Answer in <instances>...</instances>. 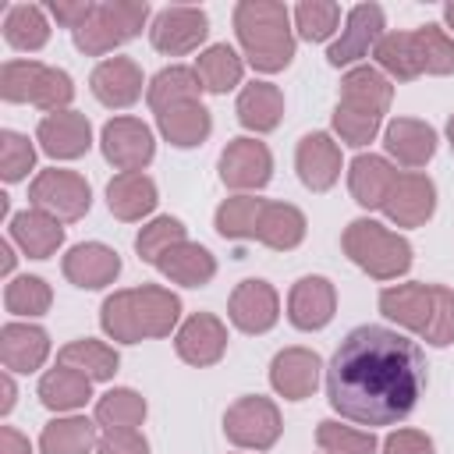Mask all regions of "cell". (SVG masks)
I'll list each match as a JSON object with an SVG mask.
<instances>
[{"instance_id": "44dd1931", "label": "cell", "mask_w": 454, "mask_h": 454, "mask_svg": "<svg viewBox=\"0 0 454 454\" xmlns=\"http://www.w3.org/2000/svg\"><path fill=\"white\" fill-rule=\"evenodd\" d=\"M50 351V340L39 326H25V323H7L0 333V358L11 372H32L43 365Z\"/></svg>"}, {"instance_id": "f1b7e54d", "label": "cell", "mask_w": 454, "mask_h": 454, "mask_svg": "<svg viewBox=\"0 0 454 454\" xmlns=\"http://www.w3.org/2000/svg\"><path fill=\"white\" fill-rule=\"evenodd\" d=\"M387 149L404 163V167H422L433 149H436V135L429 124L411 121V117H397L387 128Z\"/></svg>"}, {"instance_id": "ab89813d", "label": "cell", "mask_w": 454, "mask_h": 454, "mask_svg": "<svg viewBox=\"0 0 454 454\" xmlns=\"http://www.w3.org/2000/svg\"><path fill=\"white\" fill-rule=\"evenodd\" d=\"M145 415V401L135 390H110L96 404V422L106 429H135Z\"/></svg>"}, {"instance_id": "83f0119b", "label": "cell", "mask_w": 454, "mask_h": 454, "mask_svg": "<svg viewBox=\"0 0 454 454\" xmlns=\"http://www.w3.org/2000/svg\"><path fill=\"white\" fill-rule=\"evenodd\" d=\"M156 121H160V131H163L174 145H181V149L199 145V142L209 135V114H206V106H202L199 99L174 103V106L160 110Z\"/></svg>"}, {"instance_id": "74e56055", "label": "cell", "mask_w": 454, "mask_h": 454, "mask_svg": "<svg viewBox=\"0 0 454 454\" xmlns=\"http://www.w3.org/2000/svg\"><path fill=\"white\" fill-rule=\"evenodd\" d=\"M376 60L397 74V78H415L422 74V57H419V43H415V32H390L376 43Z\"/></svg>"}, {"instance_id": "484cf974", "label": "cell", "mask_w": 454, "mask_h": 454, "mask_svg": "<svg viewBox=\"0 0 454 454\" xmlns=\"http://www.w3.org/2000/svg\"><path fill=\"white\" fill-rule=\"evenodd\" d=\"M273 387L298 401V397H309L316 390V376H319V358L312 351H301V348H291V351H280L273 358Z\"/></svg>"}, {"instance_id": "ffe728a7", "label": "cell", "mask_w": 454, "mask_h": 454, "mask_svg": "<svg viewBox=\"0 0 454 454\" xmlns=\"http://www.w3.org/2000/svg\"><path fill=\"white\" fill-rule=\"evenodd\" d=\"M121 259L106 245H78L64 255V277L78 287H103L117 277Z\"/></svg>"}, {"instance_id": "11a10c76", "label": "cell", "mask_w": 454, "mask_h": 454, "mask_svg": "<svg viewBox=\"0 0 454 454\" xmlns=\"http://www.w3.org/2000/svg\"><path fill=\"white\" fill-rule=\"evenodd\" d=\"M447 135H450V145H454V117H450V124H447Z\"/></svg>"}, {"instance_id": "ee69618b", "label": "cell", "mask_w": 454, "mask_h": 454, "mask_svg": "<svg viewBox=\"0 0 454 454\" xmlns=\"http://www.w3.org/2000/svg\"><path fill=\"white\" fill-rule=\"evenodd\" d=\"M177 241H184V227L177 223V220H170V216H160L156 223H149V227H142V234H138V255L145 259V262H156L167 248H174Z\"/></svg>"}, {"instance_id": "d590c367", "label": "cell", "mask_w": 454, "mask_h": 454, "mask_svg": "<svg viewBox=\"0 0 454 454\" xmlns=\"http://www.w3.org/2000/svg\"><path fill=\"white\" fill-rule=\"evenodd\" d=\"M199 89H202V82H199L195 71H188V67H163L153 78V85H149V106L160 114V110H167L174 103L199 99Z\"/></svg>"}, {"instance_id": "7c38bea8", "label": "cell", "mask_w": 454, "mask_h": 454, "mask_svg": "<svg viewBox=\"0 0 454 454\" xmlns=\"http://www.w3.org/2000/svg\"><path fill=\"white\" fill-rule=\"evenodd\" d=\"M103 153L124 174L128 170H138V167H145L153 160V135L135 117H114L103 128Z\"/></svg>"}, {"instance_id": "3957f363", "label": "cell", "mask_w": 454, "mask_h": 454, "mask_svg": "<svg viewBox=\"0 0 454 454\" xmlns=\"http://www.w3.org/2000/svg\"><path fill=\"white\" fill-rule=\"evenodd\" d=\"M177 298L163 287H138L106 298L103 305V330L117 340H142L170 333L177 319Z\"/></svg>"}, {"instance_id": "277c9868", "label": "cell", "mask_w": 454, "mask_h": 454, "mask_svg": "<svg viewBox=\"0 0 454 454\" xmlns=\"http://www.w3.org/2000/svg\"><path fill=\"white\" fill-rule=\"evenodd\" d=\"M380 309L419 330L429 344H450L454 340V291L429 287V284H404L380 294Z\"/></svg>"}, {"instance_id": "f6af8a7d", "label": "cell", "mask_w": 454, "mask_h": 454, "mask_svg": "<svg viewBox=\"0 0 454 454\" xmlns=\"http://www.w3.org/2000/svg\"><path fill=\"white\" fill-rule=\"evenodd\" d=\"M32 163H35L32 142L18 131H4L0 135V174H4V181L25 177V170H32Z\"/></svg>"}, {"instance_id": "4316f807", "label": "cell", "mask_w": 454, "mask_h": 454, "mask_svg": "<svg viewBox=\"0 0 454 454\" xmlns=\"http://www.w3.org/2000/svg\"><path fill=\"white\" fill-rule=\"evenodd\" d=\"M106 199H110V213L121 216V220H138L142 213H149L156 206V184L138 174V170H128V174H117L106 188Z\"/></svg>"}, {"instance_id": "db71d44e", "label": "cell", "mask_w": 454, "mask_h": 454, "mask_svg": "<svg viewBox=\"0 0 454 454\" xmlns=\"http://www.w3.org/2000/svg\"><path fill=\"white\" fill-rule=\"evenodd\" d=\"M443 14H447V25L454 28V4H447V11H443Z\"/></svg>"}, {"instance_id": "1f68e13d", "label": "cell", "mask_w": 454, "mask_h": 454, "mask_svg": "<svg viewBox=\"0 0 454 454\" xmlns=\"http://www.w3.org/2000/svg\"><path fill=\"white\" fill-rule=\"evenodd\" d=\"M397 174L380 160V156H358L351 163V195L362 206H383Z\"/></svg>"}, {"instance_id": "8992f818", "label": "cell", "mask_w": 454, "mask_h": 454, "mask_svg": "<svg viewBox=\"0 0 454 454\" xmlns=\"http://www.w3.org/2000/svg\"><path fill=\"white\" fill-rule=\"evenodd\" d=\"M0 96L7 103H35L50 114H60L74 89L60 67H46L39 60H7L0 71Z\"/></svg>"}, {"instance_id": "9c48e42d", "label": "cell", "mask_w": 454, "mask_h": 454, "mask_svg": "<svg viewBox=\"0 0 454 454\" xmlns=\"http://www.w3.org/2000/svg\"><path fill=\"white\" fill-rule=\"evenodd\" d=\"M28 199L53 220H78L89 209V184L71 170H43L32 181Z\"/></svg>"}, {"instance_id": "6da1fadb", "label": "cell", "mask_w": 454, "mask_h": 454, "mask_svg": "<svg viewBox=\"0 0 454 454\" xmlns=\"http://www.w3.org/2000/svg\"><path fill=\"white\" fill-rule=\"evenodd\" d=\"M426 390V358L415 340L387 326H355L330 358V404L362 426L401 422Z\"/></svg>"}, {"instance_id": "cb8c5ba5", "label": "cell", "mask_w": 454, "mask_h": 454, "mask_svg": "<svg viewBox=\"0 0 454 454\" xmlns=\"http://www.w3.org/2000/svg\"><path fill=\"white\" fill-rule=\"evenodd\" d=\"M333 316V287L323 277H305L291 291V323L301 330H319Z\"/></svg>"}, {"instance_id": "4dcf8cb0", "label": "cell", "mask_w": 454, "mask_h": 454, "mask_svg": "<svg viewBox=\"0 0 454 454\" xmlns=\"http://www.w3.org/2000/svg\"><path fill=\"white\" fill-rule=\"evenodd\" d=\"M284 114V96L277 85L270 82H252L241 96H238V117L245 128H255V131H270L277 128Z\"/></svg>"}, {"instance_id": "d6a6232c", "label": "cell", "mask_w": 454, "mask_h": 454, "mask_svg": "<svg viewBox=\"0 0 454 454\" xmlns=\"http://www.w3.org/2000/svg\"><path fill=\"white\" fill-rule=\"evenodd\" d=\"M39 397H43L46 408H57V411L78 408L89 397V376L78 372V369H71V365H60V369H53V372L43 376Z\"/></svg>"}, {"instance_id": "4fadbf2b", "label": "cell", "mask_w": 454, "mask_h": 454, "mask_svg": "<svg viewBox=\"0 0 454 454\" xmlns=\"http://www.w3.org/2000/svg\"><path fill=\"white\" fill-rule=\"evenodd\" d=\"M270 149L255 138H234L220 156V174L231 188H262L270 181Z\"/></svg>"}, {"instance_id": "836d02e7", "label": "cell", "mask_w": 454, "mask_h": 454, "mask_svg": "<svg viewBox=\"0 0 454 454\" xmlns=\"http://www.w3.org/2000/svg\"><path fill=\"white\" fill-rule=\"evenodd\" d=\"M195 74H199L202 89H209V92H227V89H234V85L241 82V60H238V53H234L227 43H216V46H209V50L199 57Z\"/></svg>"}, {"instance_id": "d4e9b609", "label": "cell", "mask_w": 454, "mask_h": 454, "mask_svg": "<svg viewBox=\"0 0 454 454\" xmlns=\"http://www.w3.org/2000/svg\"><path fill=\"white\" fill-rule=\"evenodd\" d=\"M11 238L25 248V255L46 259V255H53L57 245L64 241V227H60L50 213H43V209H25V213H18V216L11 220Z\"/></svg>"}, {"instance_id": "7dc6e473", "label": "cell", "mask_w": 454, "mask_h": 454, "mask_svg": "<svg viewBox=\"0 0 454 454\" xmlns=\"http://www.w3.org/2000/svg\"><path fill=\"white\" fill-rule=\"evenodd\" d=\"M99 454H149V447L135 429H106L99 440Z\"/></svg>"}, {"instance_id": "8d00e7d4", "label": "cell", "mask_w": 454, "mask_h": 454, "mask_svg": "<svg viewBox=\"0 0 454 454\" xmlns=\"http://www.w3.org/2000/svg\"><path fill=\"white\" fill-rule=\"evenodd\" d=\"M96 443V426L89 419H57L43 429V454H85Z\"/></svg>"}, {"instance_id": "e575fe53", "label": "cell", "mask_w": 454, "mask_h": 454, "mask_svg": "<svg viewBox=\"0 0 454 454\" xmlns=\"http://www.w3.org/2000/svg\"><path fill=\"white\" fill-rule=\"evenodd\" d=\"M4 35H7V43L18 46V50H39V46H46L50 25H46L43 7H35V4H18V7H11V11H7V21H4Z\"/></svg>"}, {"instance_id": "30bf717a", "label": "cell", "mask_w": 454, "mask_h": 454, "mask_svg": "<svg viewBox=\"0 0 454 454\" xmlns=\"http://www.w3.org/2000/svg\"><path fill=\"white\" fill-rule=\"evenodd\" d=\"M206 32H209V18L199 7H163L149 28L153 46L160 53H170V57L195 50L206 39Z\"/></svg>"}, {"instance_id": "681fc988", "label": "cell", "mask_w": 454, "mask_h": 454, "mask_svg": "<svg viewBox=\"0 0 454 454\" xmlns=\"http://www.w3.org/2000/svg\"><path fill=\"white\" fill-rule=\"evenodd\" d=\"M383 450L387 454H433V443H429V436H422L415 429H401L383 443Z\"/></svg>"}, {"instance_id": "7402d4cb", "label": "cell", "mask_w": 454, "mask_h": 454, "mask_svg": "<svg viewBox=\"0 0 454 454\" xmlns=\"http://www.w3.org/2000/svg\"><path fill=\"white\" fill-rule=\"evenodd\" d=\"M298 174H301V181L312 192H323V188H330L337 181V174H340V153H337V145L323 131L301 138V145H298Z\"/></svg>"}, {"instance_id": "e0dca14e", "label": "cell", "mask_w": 454, "mask_h": 454, "mask_svg": "<svg viewBox=\"0 0 454 454\" xmlns=\"http://www.w3.org/2000/svg\"><path fill=\"white\" fill-rule=\"evenodd\" d=\"M39 142L50 156L60 160H74L89 149V121L74 110H60L39 121Z\"/></svg>"}, {"instance_id": "b9f144b4", "label": "cell", "mask_w": 454, "mask_h": 454, "mask_svg": "<svg viewBox=\"0 0 454 454\" xmlns=\"http://www.w3.org/2000/svg\"><path fill=\"white\" fill-rule=\"evenodd\" d=\"M4 301H7V312L14 316H39L50 309V287L39 277H18L7 284Z\"/></svg>"}, {"instance_id": "5b68a950", "label": "cell", "mask_w": 454, "mask_h": 454, "mask_svg": "<svg viewBox=\"0 0 454 454\" xmlns=\"http://www.w3.org/2000/svg\"><path fill=\"white\" fill-rule=\"evenodd\" d=\"M387 103H390L387 78L376 67H355L340 82V103L333 114V128L340 131L348 145H365L376 135Z\"/></svg>"}, {"instance_id": "7a4b0ae2", "label": "cell", "mask_w": 454, "mask_h": 454, "mask_svg": "<svg viewBox=\"0 0 454 454\" xmlns=\"http://www.w3.org/2000/svg\"><path fill=\"white\" fill-rule=\"evenodd\" d=\"M238 39L259 71H280L294 57V39L287 25V7L277 0H241L234 7Z\"/></svg>"}, {"instance_id": "603a6c76", "label": "cell", "mask_w": 454, "mask_h": 454, "mask_svg": "<svg viewBox=\"0 0 454 454\" xmlns=\"http://www.w3.org/2000/svg\"><path fill=\"white\" fill-rule=\"evenodd\" d=\"M305 234V216L294 206H280V202H259L255 223H252V238L266 241L270 248H294Z\"/></svg>"}, {"instance_id": "f5cc1de1", "label": "cell", "mask_w": 454, "mask_h": 454, "mask_svg": "<svg viewBox=\"0 0 454 454\" xmlns=\"http://www.w3.org/2000/svg\"><path fill=\"white\" fill-rule=\"evenodd\" d=\"M0 255H4V273H7V270L14 266V255H11V245H4V248H0Z\"/></svg>"}, {"instance_id": "7bdbcfd3", "label": "cell", "mask_w": 454, "mask_h": 454, "mask_svg": "<svg viewBox=\"0 0 454 454\" xmlns=\"http://www.w3.org/2000/svg\"><path fill=\"white\" fill-rule=\"evenodd\" d=\"M294 21H298V32L316 43V39L333 35V28L340 21V7L330 0H305L294 7Z\"/></svg>"}, {"instance_id": "8fae6325", "label": "cell", "mask_w": 454, "mask_h": 454, "mask_svg": "<svg viewBox=\"0 0 454 454\" xmlns=\"http://www.w3.org/2000/svg\"><path fill=\"white\" fill-rule=\"evenodd\" d=\"M223 429H227V436L234 440V443H241V447H270L277 436H280V415H277V408L270 404V401H262V397H241L231 411H227V419H223Z\"/></svg>"}, {"instance_id": "9a60e30c", "label": "cell", "mask_w": 454, "mask_h": 454, "mask_svg": "<svg viewBox=\"0 0 454 454\" xmlns=\"http://www.w3.org/2000/svg\"><path fill=\"white\" fill-rule=\"evenodd\" d=\"M231 319L245 333H262L277 323V294L266 280H241L231 298Z\"/></svg>"}, {"instance_id": "52a82bcc", "label": "cell", "mask_w": 454, "mask_h": 454, "mask_svg": "<svg viewBox=\"0 0 454 454\" xmlns=\"http://www.w3.org/2000/svg\"><path fill=\"white\" fill-rule=\"evenodd\" d=\"M344 248H348V255H351L362 270H369V273L380 277V280L404 273L408 262H411L408 241L397 238V234H390V231H383V227L372 223V220H355V223L344 231Z\"/></svg>"}, {"instance_id": "f546056e", "label": "cell", "mask_w": 454, "mask_h": 454, "mask_svg": "<svg viewBox=\"0 0 454 454\" xmlns=\"http://www.w3.org/2000/svg\"><path fill=\"white\" fill-rule=\"evenodd\" d=\"M156 266H160L170 280L188 284V287H199V284H206V280L216 273L213 255H209L206 248H199V245H188V241H177L174 248H167V252L156 259Z\"/></svg>"}, {"instance_id": "d6986e66", "label": "cell", "mask_w": 454, "mask_h": 454, "mask_svg": "<svg viewBox=\"0 0 454 454\" xmlns=\"http://www.w3.org/2000/svg\"><path fill=\"white\" fill-rule=\"evenodd\" d=\"M223 344H227V333H223L220 319H213L206 312L192 316L177 333V355L192 365H213L223 355Z\"/></svg>"}, {"instance_id": "2e32d148", "label": "cell", "mask_w": 454, "mask_h": 454, "mask_svg": "<svg viewBox=\"0 0 454 454\" xmlns=\"http://www.w3.org/2000/svg\"><path fill=\"white\" fill-rule=\"evenodd\" d=\"M92 92L106 106H128V103H135L138 92H142V71H138V64L128 60V57L103 60L92 71Z\"/></svg>"}, {"instance_id": "ba28073f", "label": "cell", "mask_w": 454, "mask_h": 454, "mask_svg": "<svg viewBox=\"0 0 454 454\" xmlns=\"http://www.w3.org/2000/svg\"><path fill=\"white\" fill-rule=\"evenodd\" d=\"M149 18V7L145 4H121V0H110V4H96L89 21L74 32V43L78 50L85 53H106L114 46H121L124 39L138 35V28L145 25Z\"/></svg>"}, {"instance_id": "5bb4252c", "label": "cell", "mask_w": 454, "mask_h": 454, "mask_svg": "<svg viewBox=\"0 0 454 454\" xmlns=\"http://www.w3.org/2000/svg\"><path fill=\"white\" fill-rule=\"evenodd\" d=\"M380 28H383V7L376 4H358L348 11V28L340 32V39L330 46V64L340 67V64H351L358 60L376 39H380Z\"/></svg>"}, {"instance_id": "60d3db41", "label": "cell", "mask_w": 454, "mask_h": 454, "mask_svg": "<svg viewBox=\"0 0 454 454\" xmlns=\"http://www.w3.org/2000/svg\"><path fill=\"white\" fill-rule=\"evenodd\" d=\"M415 43H419L422 71H429V74H450L454 71V39L443 35L436 25L415 28Z\"/></svg>"}, {"instance_id": "816d5d0a", "label": "cell", "mask_w": 454, "mask_h": 454, "mask_svg": "<svg viewBox=\"0 0 454 454\" xmlns=\"http://www.w3.org/2000/svg\"><path fill=\"white\" fill-rule=\"evenodd\" d=\"M0 390H4L0 411H11V404H14V383H11V376H4V380H0Z\"/></svg>"}, {"instance_id": "c3c4849f", "label": "cell", "mask_w": 454, "mask_h": 454, "mask_svg": "<svg viewBox=\"0 0 454 454\" xmlns=\"http://www.w3.org/2000/svg\"><path fill=\"white\" fill-rule=\"evenodd\" d=\"M92 7H96V4H89V0H53V4H50L53 18H57L60 25H67V28H74V32L89 21Z\"/></svg>"}, {"instance_id": "f907efd6", "label": "cell", "mask_w": 454, "mask_h": 454, "mask_svg": "<svg viewBox=\"0 0 454 454\" xmlns=\"http://www.w3.org/2000/svg\"><path fill=\"white\" fill-rule=\"evenodd\" d=\"M0 454H32V447H28V440L18 429L4 426L0 429Z\"/></svg>"}, {"instance_id": "ac0fdd59", "label": "cell", "mask_w": 454, "mask_h": 454, "mask_svg": "<svg viewBox=\"0 0 454 454\" xmlns=\"http://www.w3.org/2000/svg\"><path fill=\"white\" fill-rule=\"evenodd\" d=\"M383 209L390 213V220H397L401 227H415L433 213V184L422 174H401L383 202Z\"/></svg>"}, {"instance_id": "bcb514c9", "label": "cell", "mask_w": 454, "mask_h": 454, "mask_svg": "<svg viewBox=\"0 0 454 454\" xmlns=\"http://www.w3.org/2000/svg\"><path fill=\"white\" fill-rule=\"evenodd\" d=\"M319 447L326 454H372L376 450V440L369 433H355V429H344L337 422H319Z\"/></svg>"}, {"instance_id": "f35d334b", "label": "cell", "mask_w": 454, "mask_h": 454, "mask_svg": "<svg viewBox=\"0 0 454 454\" xmlns=\"http://www.w3.org/2000/svg\"><path fill=\"white\" fill-rule=\"evenodd\" d=\"M60 365H71L89 380H110L117 372V355L99 340H74L60 351Z\"/></svg>"}]
</instances>
